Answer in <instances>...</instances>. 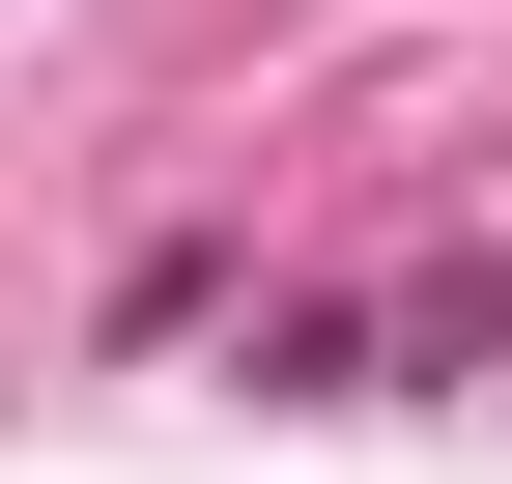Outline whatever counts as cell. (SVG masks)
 Here are the masks:
<instances>
[{
  "label": "cell",
  "mask_w": 512,
  "mask_h": 484,
  "mask_svg": "<svg viewBox=\"0 0 512 484\" xmlns=\"http://www.w3.org/2000/svg\"><path fill=\"white\" fill-rule=\"evenodd\" d=\"M399 371H512V257H456V285H399V314H370V399Z\"/></svg>",
  "instance_id": "1"
}]
</instances>
